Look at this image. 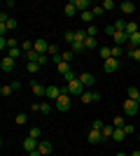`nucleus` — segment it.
Wrapping results in <instances>:
<instances>
[{"instance_id": "obj_26", "label": "nucleus", "mask_w": 140, "mask_h": 156, "mask_svg": "<svg viewBox=\"0 0 140 156\" xmlns=\"http://www.w3.org/2000/svg\"><path fill=\"white\" fill-rule=\"evenodd\" d=\"M128 44L131 47H140V33H133V35L128 37Z\"/></svg>"}, {"instance_id": "obj_38", "label": "nucleus", "mask_w": 140, "mask_h": 156, "mask_svg": "<svg viewBox=\"0 0 140 156\" xmlns=\"http://www.w3.org/2000/svg\"><path fill=\"white\" fill-rule=\"evenodd\" d=\"M2 26H7V30H14V28L19 26V23H16V19H9L7 23H2Z\"/></svg>"}, {"instance_id": "obj_34", "label": "nucleus", "mask_w": 140, "mask_h": 156, "mask_svg": "<svg viewBox=\"0 0 140 156\" xmlns=\"http://www.w3.org/2000/svg\"><path fill=\"white\" fill-rule=\"evenodd\" d=\"M114 135V126H105L103 128V137H112Z\"/></svg>"}, {"instance_id": "obj_50", "label": "nucleus", "mask_w": 140, "mask_h": 156, "mask_svg": "<svg viewBox=\"0 0 140 156\" xmlns=\"http://www.w3.org/2000/svg\"><path fill=\"white\" fill-rule=\"evenodd\" d=\"M131 156H140V149H135V151H133V154H131Z\"/></svg>"}, {"instance_id": "obj_28", "label": "nucleus", "mask_w": 140, "mask_h": 156, "mask_svg": "<svg viewBox=\"0 0 140 156\" xmlns=\"http://www.w3.org/2000/svg\"><path fill=\"white\" fill-rule=\"evenodd\" d=\"M61 56H63V61H66V63H73V58H75V51H73V49H68V51H63Z\"/></svg>"}, {"instance_id": "obj_27", "label": "nucleus", "mask_w": 140, "mask_h": 156, "mask_svg": "<svg viewBox=\"0 0 140 156\" xmlns=\"http://www.w3.org/2000/svg\"><path fill=\"white\" fill-rule=\"evenodd\" d=\"M91 12H93V16L98 19V16H103V14H105V9H103V5H93V7H91Z\"/></svg>"}, {"instance_id": "obj_10", "label": "nucleus", "mask_w": 140, "mask_h": 156, "mask_svg": "<svg viewBox=\"0 0 140 156\" xmlns=\"http://www.w3.org/2000/svg\"><path fill=\"white\" fill-rule=\"evenodd\" d=\"M59 96H61V89H59V86H47V96H45V98H49V100H54V103H56V100H59Z\"/></svg>"}, {"instance_id": "obj_11", "label": "nucleus", "mask_w": 140, "mask_h": 156, "mask_svg": "<svg viewBox=\"0 0 140 156\" xmlns=\"http://www.w3.org/2000/svg\"><path fill=\"white\" fill-rule=\"evenodd\" d=\"M80 82L84 86H93V84H96V77H93L91 72H82V75H80Z\"/></svg>"}, {"instance_id": "obj_22", "label": "nucleus", "mask_w": 140, "mask_h": 156, "mask_svg": "<svg viewBox=\"0 0 140 156\" xmlns=\"http://www.w3.org/2000/svg\"><path fill=\"white\" fill-rule=\"evenodd\" d=\"M128 98H131V100H135V103H140V89L131 86V89H128Z\"/></svg>"}, {"instance_id": "obj_13", "label": "nucleus", "mask_w": 140, "mask_h": 156, "mask_svg": "<svg viewBox=\"0 0 140 156\" xmlns=\"http://www.w3.org/2000/svg\"><path fill=\"white\" fill-rule=\"evenodd\" d=\"M105 137H103V130H91L89 133V142L91 144H98V142H103Z\"/></svg>"}, {"instance_id": "obj_45", "label": "nucleus", "mask_w": 140, "mask_h": 156, "mask_svg": "<svg viewBox=\"0 0 140 156\" xmlns=\"http://www.w3.org/2000/svg\"><path fill=\"white\" fill-rule=\"evenodd\" d=\"M47 61H49V54H40V58H38V63H40V65H45Z\"/></svg>"}, {"instance_id": "obj_33", "label": "nucleus", "mask_w": 140, "mask_h": 156, "mask_svg": "<svg viewBox=\"0 0 140 156\" xmlns=\"http://www.w3.org/2000/svg\"><path fill=\"white\" fill-rule=\"evenodd\" d=\"M114 128H124V126H126V121H124V117H114Z\"/></svg>"}, {"instance_id": "obj_9", "label": "nucleus", "mask_w": 140, "mask_h": 156, "mask_svg": "<svg viewBox=\"0 0 140 156\" xmlns=\"http://www.w3.org/2000/svg\"><path fill=\"white\" fill-rule=\"evenodd\" d=\"M38 149H40L45 156H49V154L54 151V144H52V142H47V140H40V142H38Z\"/></svg>"}, {"instance_id": "obj_29", "label": "nucleus", "mask_w": 140, "mask_h": 156, "mask_svg": "<svg viewBox=\"0 0 140 156\" xmlns=\"http://www.w3.org/2000/svg\"><path fill=\"white\" fill-rule=\"evenodd\" d=\"M63 79H66V84H70V82H75V79H77V75H75V70H68L66 75H63Z\"/></svg>"}, {"instance_id": "obj_32", "label": "nucleus", "mask_w": 140, "mask_h": 156, "mask_svg": "<svg viewBox=\"0 0 140 156\" xmlns=\"http://www.w3.org/2000/svg\"><path fill=\"white\" fill-rule=\"evenodd\" d=\"M40 68H42V65H40V63H28V65H26V70H28V72H31V75H35V72L40 70Z\"/></svg>"}, {"instance_id": "obj_5", "label": "nucleus", "mask_w": 140, "mask_h": 156, "mask_svg": "<svg viewBox=\"0 0 140 156\" xmlns=\"http://www.w3.org/2000/svg\"><path fill=\"white\" fill-rule=\"evenodd\" d=\"M80 100L82 103H96V100H100V93H96V91H84L80 96Z\"/></svg>"}, {"instance_id": "obj_20", "label": "nucleus", "mask_w": 140, "mask_h": 156, "mask_svg": "<svg viewBox=\"0 0 140 156\" xmlns=\"http://www.w3.org/2000/svg\"><path fill=\"white\" fill-rule=\"evenodd\" d=\"M112 140H117V142H124V140H126V130H124V128H114Z\"/></svg>"}, {"instance_id": "obj_43", "label": "nucleus", "mask_w": 140, "mask_h": 156, "mask_svg": "<svg viewBox=\"0 0 140 156\" xmlns=\"http://www.w3.org/2000/svg\"><path fill=\"white\" fill-rule=\"evenodd\" d=\"M66 42H68V44H73V42H75V33H73V30L66 33Z\"/></svg>"}, {"instance_id": "obj_41", "label": "nucleus", "mask_w": 140, "mask_h": 156, "mask_svg": "<svg viewBox=\"0 0 140 156\" xmlns=\"http://www.w3.org/2000/svg\"><path fill=\"white\" fill-rule=\"evenodd\" d=\"M96 33H98V28H96V26H89L87 28V37H96Z\"/></svg>"}, {"instance_id": "obj_44", "label": "nucleus", "mask_w": 140, "mask_h": 156, "mask_svg": "<svg viewBox=\"0 0 140 156\" xmlns=\"http://www.w3.org/2000/svg\"><path fill=\"white\" fill-rule=\"evenodd\" d=\"M121 56V47H112V58H119Z\"/></svg>"}, {"instance_id": "obj_21", "label": "nucleus", "mask_w": 140, "mask_h": 156, "mask_svg": "<svg viewBox=\"0 0 140 156\" xmlns=\"http://www.w3.org/2000/svg\"><path fill=\"white\" fill-rule=\"evenodd\" d=\"M63 14H66V16H75V14H77V7H75V2H68V5L63 7Z\"/></svg>"}, {"instance_id": "obj_23", "label": "nucleus", "mask_w": 140, "mask_h": 156, "mask_svg": "<svg viewBox=\"0 0 140 156\" xmlns=\"http://www.w3.org/2000/svg\"><path fill=\"white\" fill-rule=\"evenodd\" d=\"M128 56L140 63V47H131V49H128Z\"/></svg>"}, {"instance_id": "obj_31", "label": "nucleus", "mask_w": 140, "mask_h": 156, "mask_svg": "<svg viewBox=\"0 0 140 156\" xmlns=\"http://www.w3.org/2000/svg\"><path fill=\"white\" fill-rule=\"evenodd\" d=\"M40 135H42V130L38 128V126H33V128H31V133H28V137H35V140H40Z\"/></svg>"}, {"instance_id": "obj_52", "label": "nucleus", "mask_w": 140, "mask_h": 156, "mask_svg": "<svg viewBox=\"0 0 140 156\" xmlns=\"http://www.w3.org/2000/svg\"><path fill=\"white\" fill-rule=\"evenodd\" d=\"M138 26H140V19H138Z\"/></svg>"}, {"instance_id": "obj_8", "label": "nucleus", "mask_w": 140, "mask_h": 156, "mask_svg": "<svg viewBox=\"0 0 140 156\" xmlns=\"http://www.w3.org/2000/svg\"><path fill=\"white\" fill-rule=\"evenodd\" d=\"M31 91H33L38 98H45V96H47V86H42V84H38V82H33V84H31Z\"/></svg>"}, {"instance_id": "obj_42", "label": "nucleus", "mask_w": 140, "mask_h": 156, "mask_svg": "<svg viewBox=\"0 0 140 156\" xmlns=\"http://www.w3.org/2000/svg\"><path fill=\"white\" fill-rule=\"evenodd\" d=\"M103 9H114V0H105V2H103Z\"/></svg>"}, {"instance_id": "obj_37", "label": "nucleus", "mask_w": 140, "mask_h": 156, "mask_svg": "<svg viewBox=\"0 0 140 156\" xmlns=\"http://www.w3.org/2000/svg\"><path fill=\"white\" fill-rule=\"evenodd\" d=\"M112 26L117 28V30H124V28H126V21H124V19H117V21L112 23Z\"/></svg>"}, {"instance_id": "obj_12", "label": "nucleus", "mask_w": 140, "mask_h": 156, "mask_svg": "<svg viewBox=\"0 0 140 156\" xmlns=\"http://www.w3.org/2000/svg\"><path fill=\"white\" fill-rule=\"evenodd\" d=\"M128 42V35L124 30H117L114 33V47H119V44H126Z\"/></svg>"}, {"instance_id": "obj_16", "label": "nucleus", "mask_w": 140, "mask_h": 156, "mask_svg": "<svg viewBox=\"0 0 140 156\" xmlns=\"http://www.w3.org/2000/svg\"><path fill=\"white\" fill-rule=\"evenodd\" d=\"M119 9H121L124 14H133V12H135V5L131 2V0H124V2L119 5Z\"/></svg>"}, {"instance_id": "obj_46", "label": "nucleus", "mask_w": 140, "mask_h": 156, "mask_svg": "<svg viewBox=\"0 0 140 156\" xmlns=\"http://www.w3.org/2000/svg\"><path fill=\"white\" fill-rule=\"evenodd\" d=\"M124 130H126V135H133V133H135V128H133L131 124H126V126H124Z\"/></svg>"}, {"instance_id": "obj_36", "label": "nucleus", "mask_w": 140, "mask_h": 156, "mask_svg": "<svg viewBox=\"0 0 140 156\" xmlns=\"http://www.w3.org/2000/svg\"><path fill=\"white\" fill-rule=\"evenodd\" d=\"M12 93H14V89H12V86H2V89H0V96H12Z\"/></svg>"}, {"instance_id": "obj_6", "label": "nucleus", "mask_w": 140, "mask_h": 156, "mask_svg": "<svg viewBox=\"0 0 140 156\" xmlns=\"http://www.w3.org/2000/svg\"><path fill=\"white\" fill-rule=\"evenodd\" d=\"M33 49L38 54H47V51H49V42H47V40H35V42H33Z\"/></svg>"}, {"instance_id": "obj_35", "label": "nucleus", "mask_w": 140, "mask_h": 156, "mask_svg": "<svg viewBox=\"0 0 140 156\" xmlns=\"http://www.w3.org/2000/svg\"><path fill=\"white\" fill-rule=\"evenodd\" d=\"M103 128H105V124H103L100 119H96V121L91 124V130H103Z\"/></svg>"}, {"instance_id": "obj_40", "label": "nucleus", "mask_w": 140, "mask_h": 156, "mask_svg": "<svg viewBox=\"0 0 140 156\" xmlns=\"http://www.w3.org/2000/svg\"><path fill=\"white\" fill-rule=\"evenodd\" d=\"M47 54H49L52 58H54V56H59V47H56V44H49V51H47Z\"/></svg>"}, {"instance_id": "obj_7", "label": "nucleus", "mask_w": 140, "mask_h": 156, "mask_svg": "<svg viewBox=\"0 0 140 156\" xmlns=\"http://www.w3.org/2000/svg\"><path fill=\"white\" fill-rule=\"evenodd\" d=\"M14 63H16L14 58H9V56H2V61H0V68H2V72H12V70H14Z\"/></svg>"}, {"instance_id": "obj_15", "label": "nucleus", "mask_w": 140, "mask_h": 156, "mask_svg": "<svg viewBox=\"0 0 140 156\" xmlns=\"http://www.w3.org/2000/svg\"><path fill=\"white\" fill-rule=\"evenodd\" d=\"M38 142H40V140H35V137H26V140H23V149L26 151L38 149Z\"/></svg>"}, {"instance_id": "obj_49", "label": "nucleus", "mask_w": 140, "mask_h": 156, "mask_svg": "<svg viewBox=\"0 0 140 156\" xmlns=\"http://www.w3.org/2000/svg\"><path fill=\"white\" fill-rule=\"evenodd\" d=\"M9 86H12L14 91H19V89H21V82H12V84H9Z\"/></svg>"}, {"instance_id": "obj_18", "label": "nucleus", "mask_w": 140, "mask_h": 156, "mask_svg": "<svg viewBox=\"0 0 140 156\" xmlns=\"http://www.w3.org/2000/svg\"><path fill=\"white\" fill-rule=\"evenodd\" d=\"M100 58H103V63H105L107 58H112V47H100Z\"/></svg>"}, {"instance_id": "obj_39", "label": "nucleus", "mask_w": 140, "mask_h": 156, "mask_svg": "<svg viewBox=\"0 0 140 156\" xmlns=\"http://www.w3.org/2000/svg\"><path fill=\"white\" fill-rule=\"evenodd\" d=\"M14 121H16L19 126H23V124L28 121V117H26V114H16V119H14Z\"/></svg>"}, {"instance_id": "obj_47", "label": "nucleus", "mask_w": 140, "mask_h": 156, "mask_svg": "<svg viewBox=\"0 0 140 156\" xmlns=\"http://www.w3.org/2000/svg\"><path fill=\"white\" fill-rule=\"evenodd\" d=\"M105 33H107V35H112V37H114V33H117V28H114V26H105Z\"/></svg>"}, {"instance_id": "obj_51", "label": "nucleus", "mask_w": 140, "mask_h": 156, "mask_svg": "<svg viewBox=\"0 0 140 156\" xmlns=\"http://www.w3.org/2000/svg\"><path fill=\"white\" fill-rule=\"evenodd\" d=\"M117 156H128V154H121V151H119V154H117Z\"/></svg>"}, {"instance_id": "obj_53", "label": "nucleus", "mask_w": 140, "mask_h": 156, "mask_svg": "<svg viewBox=\"0 0 140 156\" xmlns=\"http://www.w3.org/2000/svg\"><path fill=\"white\" fill-rule=\"evenodd\" d=\"M138 140H140V135H138Z\"/></svg>"}, {"instance_id": "obj_19", "label": "nucleus", "mask_w": 140, "mask_h": 156, "mask_svg": "<svg viewBox=\"0 0 140 156\" xmlns=\"http://www.w3.org/2000/svg\"><path fill=\"white\" fill-rule=\"evenodd\" d=\"M138 23H135V21H128V23H126V28H124V33H126V35H128V37H131V35H133V33H138Z\"/></svg>"}, {"instance_id": "obj_30", "label": "nucleus", "mask_w": 140, "mask_h": 156, "mask_svg": "<svg viewBox=\"0 0 140 156\" xmlns=\"http://www.w3.org/2000/svg\"><path fill=\"white\" fill-rule=\"evenodd\" d=\"M84 47H87V49H96V47H98V40H96V37H87Z\"/></svg>"}, {"instance_id": "obj_17", "label": "nucleus", "mask_w": 140, "mask_h": 156, "mask_svg": "<svg viewBox=\"0 0 140 156\" xmlns=\"http://www.w3.org/2000/svg\"><path fill=\"white\" fill-rule=\"evenodd\" d=\"M33 110L42 112V114H49V112H52V105H49V103H38V105H33Z\"/></svg>"}, {"instance_id": "obj_4", "label": "nucleus", "mask_w": 140, "mask_h": 156, "mask_svg": "<svg viewBox=\"0 0 140 156\" xmlns=\"http://www.w3.org/2000/svg\"><path fill=\"white\" fill-rule=\"evenodd\" d=\"M103 70H105L107 75L117 72V70H119V58H107L105 63H103Z\"/></svg>"}, {"instance_id": "obj_1", "label": "nucleus", "mask_w": 140, "mask_h": 156, "mask_svg": "<svg viewBox=\"0 0 140 156\" xmlns=\"http://www.w3.org/2000/svg\"><path fill=\"white\" fill-rule=\"evenodd\" d=\"M70 93H68V86H61V96H59V100H56V110L59 112H68L70 110V105H73V100H70Z\"/></svg>"}, {"instance_id": "obj_24", "label": "nucleus", "mask_w": 140, "mask_h": 156, "mask_svg": "<svg viewBox=\"0 0 140 156\" xmlns=\"http://www.w3.org/2000/svg\"><path fill=\"white\" fill-rule=\"evenodd\" d=\"M80 16H82V21H84V23H91V21L96 19V16H93V12H91V9H89V12H80Z\"/></svg>"}, {"instance_id": "obj_3", "label": "nucleus", "mask_w": 140, "mask_h": 156, "mask_svg": "<svg viewBox=\"0 0 140 156\" xmlns=\"http://www.w3.org/2000/svg\"><path fill=\"white\" fill-rule=\"evenodd\" d=\"M66 86H68V93H70V96H82V93H84V84L80 82V77L75 79V82H70V84H66Z\"/></svg>"}, {"instance_id": "obj_48", "label": "nucleus", "mask_w": 140, "mask_h": 156, "mask_svg": "<svg viewBox=\"0 0 140 156\" xmlns=\"http://www.w3.org/2000/svg\"><path fill=\"white\" fill-rule=\"evenodd\" d=\"M28 156H45L40 149H33V151H28Z\"/></svg>"}, {"instance_id": "obj_2", "label": "nucleus", "mask_w": 140, "mask_h": 156, "mask_svg": "<svg viewBox=\"0 0 140 156\" xmlns=\"http://www.w3.org/2000/svg\"><path fill=\"white\" fill-rule=\"evenodd\" d=\"M138 110H140V103H135V100H124V114L126 117H135L138 114Z\"/></svg>"}, {"instance_id": "obj_25", "label": "nucleus", "mask_w": 140, "mask_h": 156, "mask_svg": "<svg viewBox=\"0 0 140 156\" xmlns=\"http://www.w3.org/2000/svg\"><path fill=\"white\" fill-rule=\"evenodd\" d=\"M21 54H23V51H21V47H16V49H7V56H9V58H14V61L19 58Z\"/></svg>"}, {"instance_id": "obj_14", "label": "nucleus", "mask_w": 140, "mask_h": 156, "mask_svg": "<svg viewBox=\"0 0 140 156\" xmlns=\"http://www.w3.org/2000/svg\"><path fill=\"white\" fill-rule=\"evenodd\" d=\"M73 2H75V7H77L80 12H89V7H93L91 0H73Z\"/></svg>"}]
</instances>
